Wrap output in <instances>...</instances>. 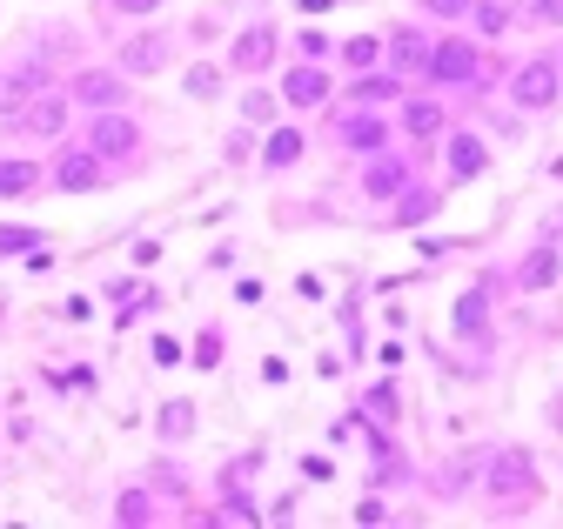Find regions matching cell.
<instances>
[{
    "mask_svg": "<svg viewBox=\"0 0 563 529\" xmlns=\"http://www.w3.org/2000/svg\"><path fill=\"white\" fill-rule=\"evenodd\" d=\"M14 128H21V134H34V141H47V134H61V128H68V101H61V94H34V101H27V108L14 114Z\"/></svg>",
    "mask_w": 563,
    "mask_h": 529,
    "instance_id": "obj_1",
    "label": "cell"
},
{
    "mask_svg": "<svg viewBox=\"0 0 563 529\" xmlns=\"http://www.w3.org/2000/svg\"><path fill=\"white\" fill-rule=\"evenodd\" d=\"M41 81H47V67H0V114L14 121V114L41 94Z\"/></svg>",
    "mask_w": 563,
    "mask_h": 529,
    "instance_id": "obj_2",
    "label": "cell"
},
{
    "mask_svg": "<svg viewBox=\"0 0 563 529\" xmlns=\"http://www.w3.org/2000/svg\"><path fill=\"white\" fill-rule=\"evenodd\" d=\"M429 74H436V81H470V74H476V47L470 41L429 47Z\"/></svg>",
    "mask_w": 563,
    "mask_h": 529,
    "instance_id": "obj_3",
    "label": "cell"
},
{
    "mask_svg": "<svg viewBox=\"0 0 563 529\" xmlns=\"http://www.w3.org/2000/svg\"><path fill=\"white\" fill-rule=\"evenodd\" d=\"M517 101H523V108H550V101H557V67H550V61H530L517 74Z\"/></svg>",
    "mask_w": 563,
    "mask_h": 529,
    "instance_id": "obj_4",
    "label": "cell"
},
{
    "mask_svg": "<svg viewBox=\"0 0 563 529\" xmlns=\"http://www.w3.org/2000/svg\"><path fill=\"white\" fill-rule=\"evenodd\" d=\"M168 67V41L161 34H141V41L121 47V74H161Z\"/></svg>",
    "mask_w": 563,
    "mask_h": 529,
    "instance_id": "obj_5",
    "label": "cell"
},
{
    "mask_svg": "<svg viewBox=\"0 0 563 529\" xmlns=\"http://www.w3.org/2000/svg\"><path fill=\"white\" fill-rule=\"evenodd\" d=\"M74 101L81 108H108V101H121V74H108V67H94V74H74Z\"/></svg>",
    "mask_w": 563,
    "mask_h": 529,
    "instance_id": "obj_6",
    "label": "cell"
},
{
    "mask_svg": "<svg viewBox=\"0 0 563 529\" xmlns=\"http://www.w3.org/2000/svg\"><path fill=\"white\" fill-rule=\"evenodd\" d=\"M269 54H275V34H269V27H248L242 41H235V67H242V74H262V67H269Z\"/></svg>",
    "mask_w": 563,
    "mask_h": 529,
    "instance_id": "obj_7",
    "label": "cell"
},
{
    "mask_svg": "<svg viewBox=\"0 0 563 529\" xmlns=\"http://www.w3.org/2000/svg\"><path fill=\"white\" fill-rule=\"evenodd\" d=\"M282 94H289L295 108H316V101H329V74H316V67H295L289 81H282Z\"/></svg>",
    "mask_w": 563,
    "mask_h": 529,
    "instance_id": "obj_8",
    "label": "cell"
},
{
    "mask_svg": "<svg viewBox=\"0 0 563 529\" xmlns=\"http://www.w3.org/2000/svg\"><path fill=\"white\" fill-rule=\"evenodd\" d=\"M54 188H68V195H81V188H101V168H94V155H61V168H54Z\"/></svg>",
    "mask_w": 563,
    "mask_h": 529,
    "instance_id": "obj_9",
    "label": "cell"
},
{
    "mask_svg": "<svg viewBox=\"0 0 563 529\" xmlns=\"http://www.w3.org/2000/svg\"><path fill=\"white\" fill-rule=\"evenodd\" d=\"M490 489H503V496H530V456H503V463H490Z\"/></svg>",
    "mask_w": 563,
    "mask_h": 529,
    "instance_id": "obj_10",
    "label": "cell"
},
{
    "mask_svg": "<svg viewBox=\"0 0 563 529\" xmlns=\"http://www.w3.org/2000/svg\"><path fill=\"white\" fill-rule=\"evenodd\" d=\"M94 148H101V155H128V148H135V121H121V114H101V128H94Z\"/></svg>",
    "mask_w": 563,
    "mask_h": 529,
    "instance_id": "obj_11",
    "label": "cell"
},
{
    "mask_svg": "<svg viewBox=\"0 0 563 529\" xmlns=\"http://www.w3.org/2000/svg\"><path fill=\"white\" fill-rule=\"evenodd\" d=\"M383 121H369V114H356V121H336V141L342 148H383Z\"/></svg>",
    "mask_w": 563,
    "mask_h": 529,
    "instance_id": "obj_12",
    "label": "cell"
},
{
    "mask_svg": "<svg viewBox=\"0 0 563 529\" xmlns=\"http://www.w3.org/2000/svg\"><path fill=\"white\" fill-rule=\"evenodd\" d=\"M483 161H490V155H483V141H470V134H456V141H450V175L456 181L483 175Z\"/></svg>",
    "mask_w": 563,
    "mask_h": 529,
    "instance_id": "obj_13",
    "label": "cell"
},
{
    "mask_svg": "<svg viewBox=\"0 0 563 529\" xmlns=\"http://www.w3.org/2000/svg\"><path fill=\"white\" fill-rule=\"evenodd\" d=\"M389 61H396V67H416V61H429L423 34H416V27H396V34H389Z\"/></svg>",
    "mask_w": 563,
    "mask_h": 529,
    "instance_id": "obj_14",
    "label": "cell"
},
{
    "mask_svg": "<svg viewBox=\"0 0 563 529\" xmlns=\"http://www.w3.org/2000/svg\"><path fill=\"white\" fill-rule=\"evenodd\" d=\"M34 161H0V195H27V188H34Z\"/></svg>",
    "mask_w": 563,
    "mask_h": 529,
    "instance_id": "obj_15",
    "label": "cell"
},
{
    "mask_svg": "<svg viewBox=\"0 0 563 529\" xmlns=\"http://www.w3.org/2000/svg\"><path fill=\"white\" fill-rule=\"evenodd\" d=\"M409 134H443V108H429V101H409Z\"/></svg>",
    "mask_w": 563,
    "mask_h": 529,
    "instance_id": "obj_16",
    "label": "cell"
},
{
    "mask_svg": "<svg viewBox=\"0 0 563 529\" xmlns=\"http://www.w3.org/2000/svg\"><path fill=\"white\" fill-rule=\"evenodd\" d=\"M550 275H557V255H550V248H537V255L523 262V288H543Z\"/></svg>",
    "mask_w": 563,
    "mask_h": 529,
    "instance_id": "obj_17",
    "label": "cell"
},
{
    "mask_svg": "<svg viewBox=\"0 0 563 529\" xmlns=\"http://www.w3.org/2000/svg\"><path fill=\"white\" fill-rule=\"evenodd\" d=\"M188 94H195V101H208V94H222V74H215V67H188Z\"/></svg>",
    "mask_w": 563,
    "mask_h": 529,
    "instance_id": "obj_18",
    "label": "cell"
},
{
    "mask_svg": "<svg viewBox=\"0 0 563 529\" xmlns=\"http://www.w3.org/2000/svg\"><path fill=\"white\" fill-rule=\"evenodd\" d=\"M295 155H302V134H289V128H282V134L269 141V168H289Z\"/></svg>",
    "mask_w": 563,
    "mask_h": 529,
    "instance_id": "obj_19",
    "label": "cell"
},
{
    "mask_svg": "<svg viewBox=\"0 0 563 529\" xmlns=\"http://www.w3.org/2000/svg\"><path fill=\"white\" fill-rule=\"evenodd\" d=\"M396 188H403V168H396V161L369 168V195H396Z\"/></svg>",
    "mask_w": 563,
    "mask_h": 529,
    "instance_id": "obj_20",
    "label": "cell"
},
{
    "mask_svg": "<svg viewBox=\"0 0 563 529\" xmlns=\"http://www.w3.org/2000/svg\"><path fill=\"white\" fill-rule=\"evenodd\" d=\"M188 422H195L188 402H168V409H161V429H168V436H188Z\"/></svg>",
    "mask_w": 563,
    "mask_h": 529,
    "instance_id": "obj_21",
    "label": "cell"
},
{
    "mask_svg": "<svg viewBox=\"0 0 563 529\" xmlns=\"http://www.w3.org/2000/svg\"><path fill=\"white\" fill-rule=\"evenodd\" d=\"M463 329H483V295H463V309H456Z\"/></svg>",
    "mask_w": 563,
    "mask_h": 529,
    "instance_id": "obj_22",
    "label": "cell"
},
{
    "mask_svg": "<svg viewBox=\"0 0 563 529\" xmlns=\"http://www.w3.org/2000/svg\"><path fill=\"white\" fill-rule=\"evenodd\" d=\"M342 61H349V67H369V61H376V41H349V47H342Z\"/></svg>",
    "mask_w": 563,
    "mask_h": 529,
    "instance_id": "obj_23",
    "label": "cell"
},
{
    "mask_svg": "<svg viewBox=\"0 0 563 529\" xmlns=\"http://www.w3.org/2000/svg\"><path fill=\"white\" fill-rule=\"evenodd\" d=\"M242 114H248V121H269V114H275V101H269V94H248V101H242Z\"/></svg>",
    "mask_w": 563,
    "mask_h": 529,
    "instance_id": "obj_24",
    "label": "cell"
},
{
    "mask_svg": "<svg viewBox=\"0 0 563 529\" xmlns=\"http://www.w3.org/2000/svg\"><path fill=\"white\" fill-rule=\"evenodd\" d=\"M383 94H396V74H389V81H362L356 101H383Z\"/></svg>",
    "mask_w": 563,
    "mask_h": 529,
    "instance_id": "obj_25",
    "label": "cell"
},
{
    "mask_svg": "<svg viewBox=\"0 0 563 529\" xmlns=\"http://www.w3.org/2000/svg\"><path fill=\"white\" fill-rule=\"evenodd\" d=\"M0 248H7V255H14V248H34V235H27V228H0Z\"/></svg>",
    "mask_w": 563,
    "mask_h": 529,
    "instance_id": "obj_26",
    "label": "cell"
},
{
    "mask_svg": "<svg viewBox=\"0 0 563 529\" xmlns=\"http://www.w3.org/2000/svg\"><path fill=\"white\" fill-rule=\"evenodd\" d=\"M530 14L537 21H563V0H530Z\"/></svg>",
    "mask_w": 563,
    "mask_h": 529,
    "instance_id": "obj_27",
    "label": "cell"
},
{
    "mask_svg": "<svg viewBox=\"0 0 563 529\" xmlns=\"http://www.w3.org/2000/svg\"><path fill=\"white\" fill-rule=\"evenodd\" d=\"M429 14H463V7H470V0H423Z\"/></svg>",
    "mask_w": 563,
    "mask_h": 529,
    "instance_id": "obj_28",
    "label": "cell"
},
{
    "mask_svg": "<svg viewBox=\"0 0 563 529\" xmlns=\"http://www.w3.org/2000/svg\"><path fill=\"white\" fill-rule=\"evenodd\" d=\"M114 7H121V14H148L155 0H114Z\"/></svg>",
    "mask_w": 563,
    "mask_h": 529,
    "instance_id": "obj_29",
    "label": "cell"
},
{
    "mask_svg": "<svg viewBox=\"0 0 563 529\" xmlns=\"http://www.w3.org/2000/svg\"><path fill=\"white\" fill-rule=\"evenodd\" d=\"M302 7H309V14H329V7H336V0H302Z\"/></svg>",
    "mask_w": 563,
    "mask_h": 529,
    "instance_id": "obj_30",
    "label": "cell"
}]
</instances>
